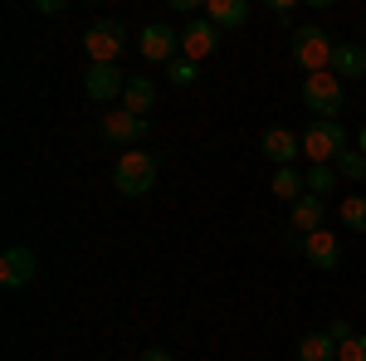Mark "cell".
I'll return each mask as SVG.
<instances>
[{
  "mask_svg": "<svg viewBox=\"0 0 366 361\" xmlns=\"http://www.w3.org/2000/svg\"><path fill=\"white\" fill-rule=\"evenodd\" d=\"M332 34L322 25H298L293 34H288V54H293V64L303 69V74H332Z\"/></svg>",
  "mask_w": 366,
  "mask_h": 361,
  "instance_id": "obj_1",
  "label": "cell"
},
{
  "mask_svg": "<svg viewBox=\"0 0 366 361\" xmlns=\"http://www.w3.org/2000/svg\"><path fill=\"white\" fill-rule=\"evenodd\" d=\"M342 152H347V127L342 122L312 117L308 127H303V157H308V167H332Z\"/></svg>",
  "mask_w": 366,
  "mask_h": 361,
  "instance_id": "obj_2",
  "label": "cell"
},
{
  "mask_svg": "<svg viewBox=\"0 0 366 361\" xmlns=\"http://www.w3.org/2000/svg\"><path fill=\"white\" fill-rule=\"evenodd\" d=\"M303 108H308L312 117L337 122L342 108H347V84H342L337 74H308V79H303Z\"/></svg>",
  "mask_w": 366,
  "mask_h": 361,
  "instance_id": "obj_3",
  "label": "cell"
},
{
  "mask_svg": "<svg viewBox=\"0 0 366 361\" xmlns=\"http://www.w3.org/2000/svg\"><path fill=\"white\" fill-rule=\"evenodd\" d=\"M113 186H117V195H147L157 186V157L142 152V147L122 152L117 167H113Z\"/></svg>",
  "mask_w": 366,
  "mask_h": 361,
  "instance_id": "obj_4",
  "label": "cell"
},
{
  "mask_svg": "<svg viewBox=\"0 0 366 361\" xmlns=\"http://www.w3.org/2000/svg\"><path fill=\"white\" fill-rule=\"evenodd\" d=\"M137 49L147 64H171V59H181V29H171V25H147L137 34Z\"/></svg>",
  "mask_w": 366,
  "mask_h": 361,
  "instance_id": "obj_5",
  "label": "cell"
},
{
  "mask_svg": "<svg viewBox=\"0 0 366 361\" xmlns=\"http://www.w3.org/2000/svg\"><path fill=\"white\" fill-rule=\"evenodd\" d=\"M98 132H103V142H113V147H127V152H132V142L147 137V117H137V112H127V108H113L103 122H98Z\"/></svg>",
  "mask_w": 366,
  "mask_h": 361,
  "instance_id": "obj_6",
  "label": "cell"
},
{
  "mask_svg": "<svg viewBox=\"0 0 366 361\" xmlns=\"http://www.w3.org/2000/svg\"><path fill=\"white\" fill-rule=\"evenodd\" d=\"M84 49H88L93 64H117V54H122V25H117V20H98V25H88Z\"/></svg>",
  "mask_w": 366,
  "mask_h": 361,
  "instance_id": "obj_7",
  "label": "cell"
},
{
  "mask_svg": "<svg viewBox=\"0 0 366 361\" xmlns=\"http://www.w3.org/2000/svg\"><path fill=\"white\" fill-rule=\"evenodd\" d=\"M84 93L93 98V103H113V98L127 93V74H117V64H88Z\"/></svg>",
  "mask_w": 366,
  "mask_h": 361,
  "instance_id": "obj_8",
  "label": "cell"
},
{
  "mask_svg": "<svg viewBox=\"0 0 366 361\" xmlns=\"http://www.w3.org/2000/svg\"><path fill=\"white\" fill-rule=\"evenodd\" d=\"M34 274H39V259H34L29 244H10V249L0 254V283H5L10 293H15V288H25Z\"/></svg>",
  "mask_w": 366,
  "mask_h": 361,
  "instance_id": "obj_9",
  "label": "cell"
},
{
  "mask_svg": "<svg viewBox=\"0 0 366 361\" xmlns=\"http://www.w3.org/2000/svg\"><path fill=\"white\" fill-rule=\"evenodd\" d=\"M215 44H220V29L210 20H186V29H181V59L200 64V59L215 54Z\"/></svg>",
  "mask_w": 366,
  "mask_h": 361,
  "instance_id": "obj_10",
  "label": "cell"
},
{
  "mask_svg": "<svg viewBox=\"0 0 366 361\" xmlns=\"http://www.w3.org/2000/svg\"><path fill=\"white\" fill-rule=\"evenodd\" d=\"M303 259H308L312 269L332 274V269L342 264V234H332V229H317V234H308V239H303Z\"/></svg>",
  "mask_w": 366,
  "mask_h": 361,
  "instance_id": "obj_11",
  "label": "cell"
},
{
  "mask_svg": "<svg viewBox=\"0 0 366 361\" xmlns=\"http://www.w3.org/2000/svg\"><path fill=\"white\" fill-rule=\"evenodd\" d=\"M259 147H264V157H269L274 167H293V157H303V137L288 132V127H264Z\"/></svg>",
  "mask_w": 366,
  "mask_h": 361,
  "instance_id": "obj_12",
  "label": "cell"
},
{
  "mask_svg": "<svg viewBox=\"0 0 366 361\" xmlns=\"http://www.w3.org/2000/svg\"><path fill=\"white\" fill-rule=\"evenodd\" d=\"M205 20L220 29H239L244 20H249V0H205Z\"/></svg>",
  "mask_w": 366,
  "mask_h": 361,
  "instance_id": "obj_13",
  "label": "cell"
},
{
  "mask_svg": "<svg viewBox=\"0 0 366 361\" xmlns=\"http://www.w3.org/2000/svg\"><path fill=\"white\" fill-rule=\"evenodd\" d=\"M322 215H327V200H322V195H303V200L293 205V229L308 239V234H317V229H327Z\"/></svg>",
  "mask_w": 366,
  "mask_h": 361,
  "instance_id": "obj_14",
  "label": "cell"
},
{
  "mask_svg": "<svg viewBox=\"0 0 366 361\" xmlns=\"http://www.w3.org/2000/svg\"><path fill=\"white\" fill-rule=\"evenodd\" d=\"M332 74H337L342 84H347V79H366V49L352 44V39L337 44V49H332Z\"/></svg>",
  "mask_w": 366,
  "mask_h": 361,
  "instance_id": "obj_15",
  "label": "cell"
},
{
  "mask_svg": "<svg viewBox=\"0 0 366 361\" xmlns=\"http://www.w3.org/2000/svg\"><path fill=\"white\" fill-rule=\"evenodd\" d=\"M298 361H337V342L327 332H303L298 337Z\"/></svg>",
  "mask_w": 366,
  "mask_h": 361,
  "instance_id": "obj_16",
  "label": "cell"
},
{
  "mask_svg": "<svg viewBox=\"0 0 366 361\" xmlns=\"http://www.w3.org/2000/svg\"><path fill=\"white\" fill-rule=\"evenodd\" d=\"M274 195H283L288 205H298L303 195H308V181H303V171H293V167H279L274 171V186H269Z\"/></svg>",
  "mask_w": 366,
  "mask_h": 361,
  "instance_id": "obj_17",
  "label": "cell"
},
{
  "mask_svg": "<svg viewBox=\"0 0 366 361\" xmlns=\"http://www.w3.org/2000/svg\"><path fill=\"white\" fill-rule=\"evenodd\" d=\"M152 103H157V88H152V79H127L122 108H127V112H137V117H147V112H152Z\"/></svg>",
  "mask_w": 366,
  "mask_h": 361,
  "instance_id": "obj_18",
  "label": "cell"
},
{
  "mask_svg": "<svg viewBox=\"0 0 366 361\" xmlns=\"http://www.w3.org/2000/svg\"><path fill=\"white\" fill-rule=\"evenodd\" d=\"M303 181H308V195H332L342 176H337V167H308Z\"/></svg>",
  "mask_w": 366,
  "mask_h": 361,
  "instance_id": "obj_19",
  "label": "cell"
},
{
  "mask_svg": "<svg viewBox=\"0 0 366 361\" xmlns=\"http://www.w3.org/2000/svg\"><path fill=\"white\" fill-rule=\"evenodd\" d=\"M342 224L366 234V195H342Z\"/></svg>",
  "mask_w": 366,
  "mask_h": 361,
  "instance_id": "obj_20",
  "label": "cell"
},
{
  "mask_svg": "<svg viewBox=\"0 0 366 361\" xmlns=\"http://www.w3.org/2000/svg\"><path fill=\"white\" fill-rule=\"evenodd\" d=\"M332 167H337V176H342V181H366V157H362V152H352V147L342 152V157L332 162Z\"/></svg>",
  "mask_w": 366,
  "mask_h": 361,
  "instance_id": "obj_21",
  "label": "cell"
},
{
  "mask_svg": "<svg viewBox=\"0 0 366 361\" xmlns=\"http://www.w3.org/2000/svg\"><path fill=\"white\" fill-rule=\"evenodd\" d=\"M196 69H200V64H191V59H171V64H167V79H171L176 88H191V84L200 79Z\"/></svg>",
  "mask_w": 366,
  "mask_h": 361,
  "instance_id": "obj_22",
  "label": "cell"
},
{
  "mask_svg": "<svg viewBox=\"0 0 366 361\" xmlns=\"http://www.w3.org/2000/svg\"><path fill=\"white\" fill-rule=\"evenodd\" d=\"M337 361H366V337L357 332L352 342H342V347H337Z\"/></svg>",
  "mask_w": 366,
  "mask_h": 361,
  "instance_id": "obj_23",
  "label": "cell"
},
{
  "mask_svg": "<svg viewBox=\"0 0 366 361\" xmlns=\"http://www.w3.org/2000/svg\"><path fill=\"white\" fill-rule=\"evenodd\" d=\"M322 332L332 337V342H337V347H342V342H352V337H357V332H352V322H347V317H332V322H327V327H322Z\"/></svg>",
  "mask_w": 366,
  "mask_h": 361,
  "instance_id": "obj_24",
  "label": "cell"
},
{
  "mask_svg": "<svg viewBox=\"0 0 366 361\" xmlns=\"http://www.w3.org/2000/svg\"><path fill=\"white\" fill-rule=\"evenodd\" d=\"M269 10H274V20H279V25L293 20V0H269Z\"/></svg>",
  "mask_w": 366,
  "mask_h": 361,
  "instance_id": "obj_25",
  "label": "cell"
},
{
  "mask_svg": "<svg viewBox=\"0 0 366 361\" xmlns=\"http://www.w3.org/2000/svg\"><path fill=\"white\" fill-rule=\"evenodd\" d=\"M34 10H39V15H59V10H64V0H34Z\"/></svg>",
  "mask_w": 366,
  "mask_h": 361,
  "instance_id": "obj_26",
  "label": "cell"
},
{
  "mask_svg": "<svg viewBox=\"0 0 366 361\" xmlns=\"http://www.w3.org/2000/svg\"><path fill=\"white\" fill-rule=\"evenodd\" d=\"M142 361H171V352H162V347H152V352H142Z\"/></svg>",
  "mask_w": 366,
  "mask_h": 361,
  "instance_id": "obj_27",
  "label": "cell"
},
{
  "mask_svg": "<svg viewBox=\"0 0 366 361\" xmlns=\"http://www.w3.org/2000/svg\"><path fill=\"white\" fill-rule=\"evenodd\" d=\"M357 152L366 157V122H362V132H357Z\"/></svg>",
  "mask_w": 366,
  "mask_h": 361,
  "instance_id": "obj_28",
  "label": "cell"
}]
</instances>
